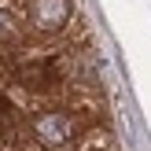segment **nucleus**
<instances>
[{
	"mask_svg": "<svg viewBox=\"0 0 151 151\" xmlns=\"http://www.w3.org/2000/svg\"><path fill=\"white\" fill-rule=\"evenodd\" d=\"M0 37L4 41H19V26H15V15L7 7H0Z\"/></svg>",
	"mask_w": 151,
	"mask_h": 151,
	"instance_id": "nucleus-3",
	"label": "nucleus"
},
{
	"mask_svg": "<svg viewBox=\"0 0 151 151\" xmlns=\"http://www.w3.org/2000/svg\"><path fill=\"white\" fill-rule=\"evenodd\" d=\"M29 26L41 33H59L74 15V0H29Z\"/></svg>",
	"mask_w": 151,
	"mask_h": 151,
	"instance_id": "nucleus-2",
	"label": "nucleus"
},
{
	"mask_svg": "<svg viewBox=\"0 0 151 151\" xmlns=\"http://www.w3.org/2000/svg\"><path fill=\"white\" fill-rule=\"evenodd\" d=\"M33 133L44 147L52 151H66L74 144V118L66 111H44V114L33 118Z\"/></svg>",
	"mask_w": 151,
	"mask_h": 151,
	"instance_id": "nucleus-1",
	"label": "nucleus"
}]
</instances>
